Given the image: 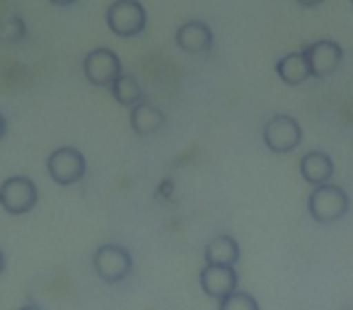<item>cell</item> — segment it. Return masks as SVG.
<instances>
[{
    "label": "cell",
    "instance_id": "cell-1",
    "mask_svg": "<svg viewBox=\"0 0 353 310\" xmlns=\"http://www.w3.org/2000/svg\"><path fill=\"white\" fill-rule=\"evenodd\" d=\"M351 209V199H348L346 189L339 184H322L314 187L312 194L307 197V211L317 223H336Z\"/></svg>",
    "mask_w": 353,
    "mask_h": 310
},
{
    "label": "cell",
    "instance_id": "cell-2",
    "mask_svg": "<svg viewBox=\"0 0 353 310\" xmlns=\"http://www.w3.org/2000/svg\"><path fill=\"white\" fill-rule=\"evenodd\" d=\"M92 267L102 281H107V284H119V281H123L133 271V255L123 245L107 242V245L94 250Z\"/></svg>",
    "mask_w": 353,
    "mask_h": 310
},
{
    "label": "cell",
    "instance_id": "cell-3",
    "mask_svg": "<svg viewBox=\"0 0 353 310\" xmlns=\"http://www.w3.org/2000/svg\"><path fill=\"white\" fill-rule=\"evenodd\" d=\"M107 25L121 39H133L148 25L145 8L138 0H114L107 10Z\"/></svg>",
    "mask_w": 353,
    "mask_h": 310
},
{
    "label": "cell",
    "instance_id": "cell-4",
    "mask_svg": "<svg viewBox=\"0 0 353 310\" xmlns=\"http://www.w3.org/2000/svg\"><path fill=\"white\" fill-rule=\"evenodd\" d=\"M39 202V189L25 175H15L8 177L6 182L0 184V206L6 209L12 216H25Z\"/></svg>",
    "mask_w": 353,
    "mask_h": 310
},
{
    "label": "cell",
    "instance_id": "cell-5",
    "mask_svg": "<svg viewBox=\"0 0 353 310\" xmlns=\"http://www.w3.org/2000/svg\"><path fill=\"white\" fill-rule=\"evenodd\" d=\"M264 143L271 153H293L303 143V128L288 114H276L264 124Z\"/></svg>",
    "mask_w": 353,
    "mask_h": 310
},
{
    "label": "cell",
    "instance_id": "cell-6",
    "mask_svg": "<svg viewBox=\"0 0 353 310\" xmlns=\"http://www.w3.org/2000/svg\"><path fill=\"white\" fill-rule=\"evenodd\" d=\"M49 175L56 184L61 187H70V184L80 182L85 177V170H88V163H85V155L73 146H63L56 148L49 155Z\"/></svg>",
    "mask_w": 353,
    "mask_h": 310
},
{
    "label": "cell",
    "instance_id": "cell-7",
    "mask_svg": "<svg viewBox=\"0 0 353 310\" xmlns=\"http://www.w3.org/2000/svg\"><path fill=\"white\" fill-rule=\"evenodd\" d=\"M83 73L97 88H112L119 75H121V59L117 56V51L104 49V46L102 49H94L85 56Z\"/></svg>",
    "mask_w": 353,
    "mask_h": 310
},
{
    "label": "cell",
    "instance_id": "cell-8",
    "mask_svg": "<svg viewBox=\"0 0 353 310\" xmlns=\"http://www.w3.org/2000/svg\"><path fill=\"white\" fill-rule=\"evenodd\" d=\"M303 54L310 64L312 78H327V75H332L334 70L341 66V59H343V49L334 39L312 41V44L305 46Z\"/></svg>",
    "mask_w": 353,
    "mask_h": 310
},
{
    "label": "cell",
    "instance_id": "cell-9",
    "mask_svg": "<svg viewBox=\"0 0 353 310\" xmlns=\"http://www.w3.org/2000/svg\"><path fill=\"white\" fill-rule=\"evenodd\" d=\"M199 284H201L206 296H211V298H216V300H223L225 296L237 291V271H235V267L206 264L201 269V276H199Z\"/></svg>",
    "mask_w": 353,
    "mask_h": 310
},
{
    "label": "cell",
    "instance_id": "cell-10",
    "mask_svg": "<svg viewBox=\"0 0 353 310\" xmlns=\"http://www.w3.org/2000/svg\"><path fill=\"white\" fill-rule=\"evenodd\" d=\"M176 46L187 54H206L213 49V32L206 22L201 20H189L184 22L174 35Z\"/></svg>",
    "mask_w": 353,
    "mask_h": 310
},
{
    "label": "cell",
    "instance_id": "cell-11",
    "mask_svg": "<svg viewBox=\"0 0 353 310\" xmlns=\"http://www.w3.org/2000/svg\"><path fill=\"white\" fill-rule=\"evenodd\" d=\"M300 175L312 187L329 184L334 177V160L322 151H310L300 158Z\"/></svg>",
    "mask_w": 353,
    "mask_h": 310
},
{
    "label": "cell",
    "instance_id": "cell-12",
    "mask_svg": "<svg viewBox=\"0 0 353 310\" xmlns=\"http://www.w3.org/2000/svg\"><path fill=\"white\" fill-rule=\"evenodd\" d=\"M203 257H206V264L235 267L237 260H240V245H237V240L230 235H216L206 245Z\"/></svg>",
    "mask_w": 353,
    "mask_h": 310
},
{
    "label": "cell",
    "instance_id": "cell-13",
    "mask_svg": "<svg viewBox=\"0 0 353 310\" xmlns=\"http://www.w3.org/2000/svg\"><path fill=\"white\" fill-rule=\"evenodd\" d=\"M276 73H279V78L283 80L285 85H303L305 80L312 78L310 64L303 51H293V54H285L283 59H279Z\"/></svg>",
    "mask_w": 353,
    "mask_h": 310
},
{
    "label": "cell",
    "instance_id": "cell-14",
    "mask_svg": "<svg viewBox=\"0 0 353 310\" xmlns=\"http://www.w3.org/2000/svg\"><path fill=\"white\" fill-rule=\"evenodd\" d=\"M165 124V114L150 102H141L131 109V128L138 136H150V133L160 131Z\"/></svg>",
    "mask_w": 353,
    "mask_h": 310
},
{
    "label": "cell",
    "instance_id": "cell-15",
    "mask_svg": "<svg viewBox=\"0 0 353 310\" xmlns=\"http://www.w3.org/2000/svg\"><path fill=\"white\" fill-rule=\"evenodd\" d=\"M112 97L117 99L119 104H123V107H136V104L145 102V93H143V88L138 85V80L133 78V75H126L121 73L117 78V83L112 85Z\"/></svg>",
    "mask_w": 353,
    "mask_h": 310
},
{
    "label": "cell",
    "instance_id": "cell-16",
    "mask_svg": "<svg viewBox=\"0 0 353 310\" xmlns=\"http://www.w3.org/2000/svg\"><path fill=\"white\" fill-rule=\"evenodd\" d=\"M218 310H259V303L254 296L245 293V291H235V293L218 300Z\"/></svg>",
    "mask_w": 353,
    "mask_h": 310
},
{
    "label": "cell",
    "instance_id": "cell-17",
    "mask_svg": "<svg viewBox=\"0 0 353 310\" xmlns=\"http://www.w3.org/2000/svg\"><path fill=\"white\" fill-rule=\"evenodd\" d=\"M295 3L303 8H317V6H322L324 0H295Z\"/></svg>",
    "mask_w": 353,
    "mask_h": 310
},
{
    "label": "cell",
    "instance_id": "cell-18",
    "mask_svg": "<svg viewBox=\"0 0 353 310\" xmlns=\"http://www.w3.org/2000/svg\"><path fill=\"white\" fill-rule=\"evenodd\" d=\"M49 3H54V6H61V8H63V6H73L75 0H49Z\"/></svg>",
    "mask_w": 353,
    "mask_h": 310
},
{
    "label": "cell",
    "instance_id": "cell-19",
    "mask_svg": "<svg viewBox=\"0 0 353 310\" xmlns=\"http://www.w3.org/2000/svg\"><path fill=\"white\" fill-rule=\"evenodd\" d=\"M3 136H6V117L0 114V141H3Z\"/></svg>",
    "mask_w": 353,
    "mask_h": 310
},
{
    "label": "cell",
    "instance_id": "cell-20",
    "mask_svg": "<svg viewBox=\"0 0 353 310\" xmlns=\"http://www.w3.org/2000/svg\"><path fill=\"white\" fill-rule=\"evenodd\" d=\"M3 269H6V255H3V250H0V274H3Z\"/></svg>",
    "mask_w": 353,
    "mask_h": 310
},
{
    "label": "cell",
    "instance_id": "cell-21",
    "mask_svg": "<svg viewBox=\"0 0 353 310\" xmlns=\"http://www.w3.org/2000/svg\"><path fill=\"white\" fill-rule=\"evenodd\" d=\"M20 310H41L39 305H25V308H20Z\"/></svg>",
    "mask_w": 353,
    "mask_h": 310
},
{
    "label": "cell",
    "instance_id": "cell-22",
    "mask_svg": "<svg viewBox=\"0 0 353 310\" xmlns=\"http://www.w3.org/2000/svg\"><path fill=\"white\" fill-rule=\"evenodd\" d=\"M351 6H353V0H351Z\"/></svg>",
    "mask_w": 353,
    "mask_h": 310
}]
</instances>
